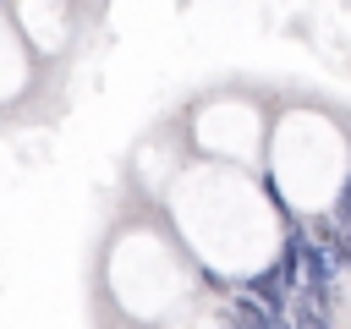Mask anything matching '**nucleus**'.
Wrapping results in <instances>:
<instances>
[]
</instances>
